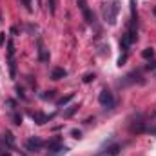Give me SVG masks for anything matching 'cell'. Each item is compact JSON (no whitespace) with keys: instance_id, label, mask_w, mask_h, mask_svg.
I'll list each match as a JSON object with an SVG mask.
<instances>
[{"instance_id":"27","label":"cell","mask_w":156,"mask_h":156,"mask_svg":"<svg viewBox=\"0 0 156 156\" xmlns=\"http://www.w3.org/2000/svg\"><path fill=\"white\" fill-rule=\"evenodd\" d=\"M18 33V27H11V35H16Z\"/></svg>"},{"instance_id":"22","label":"cell","mask_w":156,"mask_h":156,"mask_svg":"<svg viewBox=\"0 0 156 156\" xmlns=\"http://www.w3.org/2000/svg\"><path fill=\"white\" fill-rule=\"evenodd\" d=\"M78 5H80V9L83 11L85 7H87V4H85V0H78Z\"/></svg>"},{"instance_id":"19","label":"cell","mask_w":156,"mask_h":156,"mask_svg":"<svg viewBox=\"0 0 156 156\" xmlns=\"http://www.w3.org/2000/svg\"><path fill=\"white\" fill-rule=\"evenodd\" d=\"M125 62H127V53H123V55H122V56H120V58H118V66H120V67H122V66H123V64H125Z\"/></svg>"},{"instance_id":"6","label":"cell","mask_w":156,"mask_h":156,"mask_svg":"<svg viewBox=\"0 0 156 156\" xmlns=\"http://www.w3.org/2000/svg\"><path fill=\"white\" fill-rule=\"evenodd\" d=\"M66 76H67V71L60 69V67L53 69V73H51V80H60V78H66Z\"/></svg>"},{"instance_id":"28","label":"cell","mask_w":156,"mask_h":156,"mask_svg":"<svg viewBox=\"0 0 156 156\" xmlns=\"http://www.w3.org/2000/svg\"><path fill=\"white\" fill-rule=\"evenodd\" d=\"M0 156H9V154H7V153H2V154H0Z\"/></svg>"},{"instance_id":"29","label":"cell","mask_w":156,"mask_h":156,"mask_svg":"<svg viewBox=\"0 0 156 156\" xmlns=\"http://www.w3.org/2000/svg\"><path fill=\"white\" fill-rule=\"evenodd\" d=\"M154 15H156V7H154Z\"/></svg>"},{"instance_id":"13","label":"cell","mask_w":156,"mask_h":156,"mask_svg":"<svg viewBox=\"0 0 156 156\" xmlns=\"http://www.w3.org/2000/svg\"><path fill=\"white\" fill-rule=\"evenodd\" d=\"M142 56H144V58H147V60H151V58L154 56V49H153V47L144 49V51H142Z\"/></svg>"},{"instance_id":"23","label":"cell","mask_w":156,"mask_h":156,"mask_svg":"<svg viewBox=\"0 0 156 156\" xmlns=\"http://www.w3.org/2000/svg\"><path fill=\"white\" fill-rule=\"evenodd\" d=\"M22 2H24L26 9H27V11H31V0H22Z\"/></svg>"},{"instance_id":"26","label":"cell","mask_w":156,"mask_h":156,"mask_svg":"<svg viewBox=\"0 0 156 156\" xmlns=\"http://www.w3.org/2000/svg\"><path fill=\"white\" fill-rule=\"evenodd\" d=\"M16 93H18V96H20V98H24V91H22V89H20V87H18V89H16Z\"/></svg>"},{"instance_id":"10","label":"cell","mask_w":156,"mask_h":156,"mask_svg":"<svg viewBox=\"0 0 156 156\" xmlns=\"http://www.w3.org/2000/svg\"><path fill=\"white\" fill-rule=\"evenodd\" d=\"M120 153V145L115 144V145H111V147H107V151H104V154H109V156H116Z\"/></svg>"},{"instance_id":"17","label":"cell","mask_w":156,"mask_h":156,"mask_svg":"<svg viewBox=\"0 0 156 156\" xmlns=\"http://www.w3.org/2000/svg\"><path fill=\"white\" fill-rule=\"evenodd\" d=\"M82 80H83V83H91V82L94 80V75H93V73H87V75H83Z\"/></svg>"},{"instance_id":"21","label":"cell","mask_w":156,"mask_h":156,"mask_svg":"<svg viewBox=\"0 0 156 156\" xmlns=\"http://www.w3.org/2000/svg\"><path fill=\"white\" fill-rule=\"evenodd\" d=\"M145 69H149V71H153V69H156V60H149V64L145 66Z\"/></svg>"},{"instance_id":"9","label":"cell","mask_w":156,"mask_h":156,"mask_svg":"<svg viewBox=\"0 0 156 156\" xmlns=\"http://www.w3.org/2000/svg\"><path fill=\"white\" fill-rule=\"evenodd\" d=\"M9 75H11V78H16V62L13 56L9 58Z\"/></svg>"},{"instance_id":"1","label":"cell","mask_w":156,"mask_h":156,"mask_svg":"<svg viewBox=\"0 0 156 156\" xmlns=\"http://www.w3.org/2000/svg\"><path fill=\"white\" fill-rule=\"evenodd\" d=\"M118 11H120V0H111V4L104 7V15H105V20L109 22V26H115L116 24V16Z\"/></svg>"},{"instance_id":"25","label":"cell","mask_w":156,"mask_h":156,"mask_svg":"<svg viewBox=\"0 0 156 156\" xmlns=\"http://www.w3.org/2000/svg\"><path fill=\"white\" fill-rule=\"evenodd\" d=\"M51 2V13H55V4H56V0H49Z\"/></svg>"},{"instance_id":"3","label":"cell","mask_w":156,"mask_h":156,"mask_svg":"<svg viewBox=\"0 0 156 156\" xmlns=\"http://www.w3.org/2000/svg\"><path fill=\"white\" fill-rule=\"evenodd\" d=\"M42 147H44V142H42L40 138H37V136H33V138H29V140L26 142V149L31 151V153H38Z\"/></svg>"},{"instance_id":"12","label":"cell","mask_w":156,"mask_h":156,"mask_svg":"<svg viewBox=\"0 0 156 156\" xmlns=\"http://www.w3.org/2000/svg\"><path fill=\"white\" fill-rule=\"evenodd\" d=\"M76 111H78V105H69V107L64 111V118H71Z\"/></svg>"},{"instance_id":"30","label":"cell","mask_w":156,"mask_h":156,"mask_svg":"<svg viewBox=\"0 0 156 156\" xmlns=\"http://www.w3.org/2000/svg\"><path fill=\"white\" fill-rule=\"evenodd\" d=\"M0 22H2V16H0Z\"/></svg>"},{"instance_id":"14","label":"cell","mask_w":156,"mask_h":156,"mask_svg":"<svg viewBox=\"0 0 156 156\" xmlns=\"http://www.w3.org/2000/svg\"><path fill=\"white\" fill-rule=\"evenodd\" d=\"M82 13H83V16H85V20H87L89 24H93V20H94V15H93V13H91V11L87 9V7H85V9H83Z\"/></svg>"},{"instance_id":"18","label":"cell","mask_w":156,"mask_h":156,"mask_svg":"<svg viewBox=\"0 0 156 156\" xmlns=\"http://www.w3.org/2000/svg\"><path fill=\"white\" fill-rule=\"evenodd\" d=\"M7 53H9V58L15 55V45H13V42H11V40L7 42Z\"/></svg>"},{"instance_id":"7","label":"cell","mask_w":156,"mask_h":156,"mask_svg":"<svg viewBox=\"0 0 156 156\" xmlns=\"http://www.w3.org/2000/svg\"><path fill=\"white\" fill-rule=\"evenodd\" d=\"M73 98H75V93H69L67 96H64V98H60V100L56 102V105H58V107H64V105H66V104H69V102H71Z\"/></svg>"},{"instance_id":"11","label":"cell","mask_w":156,"mask_h":156,"mask_svg":"<svg viewBox=\"0 0 156 156\" xmlns=\"http://www.w3.org/2000/svg\"><path fill=\"white\" fill-rule=\"evenodd\" d=\"M38 60L40 62H49V53H47V49H44V47L38 49Z\"/></svg>"},{"instance_id":"16","label":"cell","mask_w":156,"mask_h":156,"mask_svg":"<svg viewBox=\"0 0 156 156\" xmlns=\"http://www.w3.org/2000/svg\"><path fill=\"white\" fill-rule=\"evenodd\" d=\"M13 123H15V125H20V123H22V115L13 113Z\"/></svg>"},{"instance_id":"15","label":"cell","mask_w":156,"mask_h":156,"mask_svg":"<svg viewBox=\"0 0 156 156\" xmlns=\"http://www.w3.org/2000/svg\"><path fill=\"white\" fill-rule=\"evenodd\" d=\"M55 96H56V91H47V93H44V94H42V98H44V100H53Z\"/></svg>"},{"instance_id":"8","label":"cell","mask_w":156,"mask_h":156,"mask_svg":"<svg viewBox=\"0 0 156 156\" xmlns=\"http://www.w3.org/2000/svg\"><path fill=\"white\" fill-rule=\"evenodd\" d=\"M145 129H147V127L144 125V122H136V123L131 125V131H133V133H144Z\"/></svg>"},{"instance_id":"5","label":"cell","mask_w":156,"mask_h":156,"mask_svg":"<svg viewBox=\"0 0 156 156\" xmlns=\"http://www.w3.org/2000/svg\"><path fill=\"white\" fill-rule=\"evenodd\" d=\"M4 144H5L7 147L15 149V134H13L11 131H5V133H4Z\"/></svg>"},{"instance_id":"20","label":"cell","mask_w":156,"mask_h":156,"mask_svg":"<svg viewBox=\"0 0 156 156\" xmlns=\"http://www.w3.org/2000/svg\"><path fill=\"white\" fill-rule=\"evenodd\" d=\"M71 136H73V138H76V140H80V138H82V131L73 129V131H71Z\"/></svg>"},{"instance_id":"2","label":"cell","mask_w":156,"mask_h":156,"mask_svg":"<svg viewBox=\"0 0 156 156\" xmlns=\"http://www.w3.org/2000/svg\"><path fill=\"white\" fill-rule=\"evenodd\" d=\"M98 102H100V105H104V107H107V109H113V107H115V96H113V93H109L107 89H104V91L100 93Z\"/></svg>"},{"instance_id":"24","label":"cell","mask_w":156,"mask_h":156,"mask_svg":"<svg viewBox=\"0 0 156 156\" xmlns=\"http://www.w3.org/2000/svg\"><path fill=\"white\" fill-rule=\"evenodd\" d=\"M5 33H0V45H4V42H5V37H4Z\"/></svg>"},{"instance_id":"4","label":"cell","mask_w":156,"mask_h":156,"mask_svg":"<svg viewBox=\"0 0 156 156\" xmlns=\"http://www.w3.org/2000/svg\"><path fill=\"white\" fill-rule=\"evenodd\" d=\"M31 116H33V120H35V122H37L38 125H44L45 122H49V120H51V118L55 116V115H49V116H45L44 113H33Z\"/></svg>"}]
</instances>
